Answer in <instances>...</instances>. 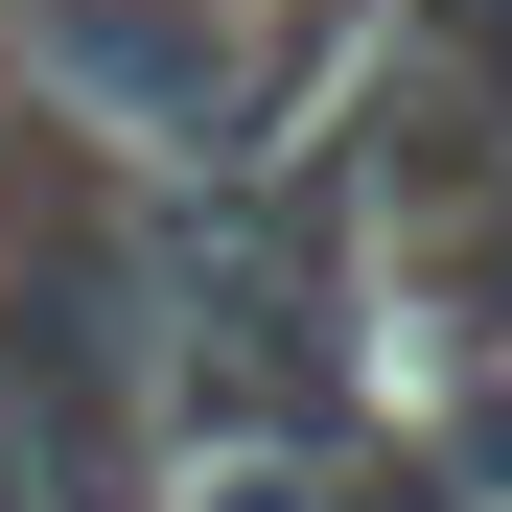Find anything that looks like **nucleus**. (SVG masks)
Listing matches in <instances>:
<instances>
[{"label":"nucleus","mask_w":512,"mask_h":512,"mask_svg":"<svg viewBox=\"0 0 512 512\" xmlns=\"http://www.w3.org/2000/svg\"><path fill=\"white\" fill-rule=\"evenodd\" d=\"M24 94L140 187H233L256 163V24L233 0H24Z\"/></svg>","instance_id":"obj_1"}]
</instances>
